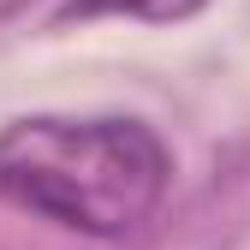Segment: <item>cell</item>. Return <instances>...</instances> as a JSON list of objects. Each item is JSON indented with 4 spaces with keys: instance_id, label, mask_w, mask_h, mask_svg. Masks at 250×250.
<instances>
[{
    "instance_id": "1",
    "label": "cell",
    "mask_w": 250,
    "mask_h": 250,
    "mask_svg": "<svg viewBox=\"0 0 250 250\" xmlns=\"http://www.w3.org/2000/svg\"><path fill=\"white\" fill-rule=\"evenodd\" d=\"M167 143L143 119H12L0 131V203L89 238L137 232L167 191Z\"/></svg>"
},
{
    "instance_id": "2",
    "label": "cell",
    "mask_w": 250,
    "mask_h": 250,
    "mask_svg": "<svg viewBox=\"0 0 250 250\" xmlns=\"http://www.w3.org/2000/svg\"><path fill=\"white\" fill-rule=\"evenodd\" d=\"M208 0H66V18H137V24H167L191 18Z\"/></svg>"
}]
</instances>
